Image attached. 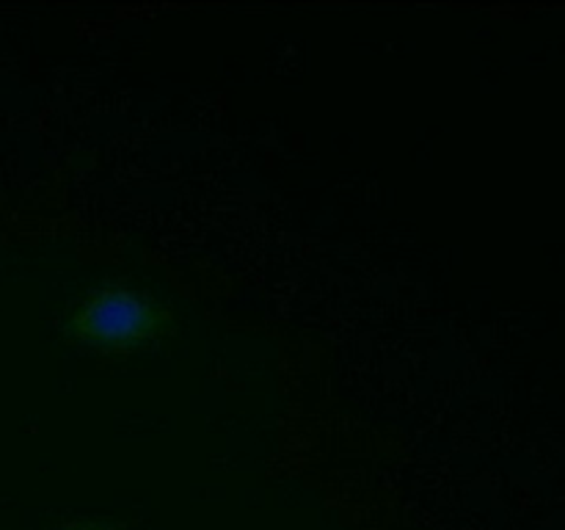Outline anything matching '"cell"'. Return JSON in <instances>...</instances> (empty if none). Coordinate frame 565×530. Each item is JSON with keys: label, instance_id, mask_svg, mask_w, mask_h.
<instances>
[{"label": "cell", "instance_id": "cell-1", "mask_svg": "<svg viewBox=\"0 0 565 530\" xmlns=\"http://www.w3.org/2000/svg\"><path fill=\"white\" fill-rule=\"evenodd\" d=\"M169 309L149 293L108 287L70 315V335L88 351L125 353L149 346L169 326Z\"/></svg>", "mask_w": 565, "mask_h": 530}, {"label": "cell", "instance_id": "cell-2", "mask_svg": "<svg viewBox=\"0 0 565 530\" xmlns=\"http://www.w3.org/2000/svg\"><path fill=\"white\" fill-rule=\"evenodd\" d=\"M70 530H110V528H99V524H77V528H70Z\"/></svg>", "mask_w": 565, "mask_h": 530}]
</instances>
